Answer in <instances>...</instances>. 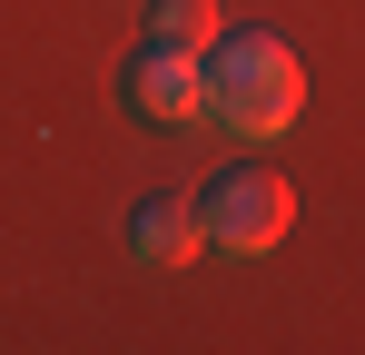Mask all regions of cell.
<instances>
[{
    "label": "cell",
    "instance_id": "1",
    "mask_svg": "<svg viewBox=\"0 0 365 355\" xmlns=\"http://www.w3.org/2000/svg\"><path fill=\"white\" fill-rule=\"evenodd\" d=\"M306 109V59L277 30H217L207 40V118L227 138H277Z\"/></svg>",
    "mask_w": 365,
    "mask_h": 355
},
{
    "label": "cell",
    "instance_id": "2",
    "mask_svg": "<svg viewBox=\"0 0 365 355\" xmlns=\"http://www.w3.org/2000/svg\"><path fill=\"white\" fill-rule=\"evenodd\" d=\"M197 227H207L217 257H267V247H287V227H297V187H287L277 168H257V158H237V168L207 178Z\"/></svg>",
    "mask_w": 365,
    "mask_h": 355
},
{
    "label": "cell",
    "instance_id": "3",
    "mask_svg": "<svg viewBox=\"0 0 365 355\" xmlns=\"http://www.w3.org/2000/svg\"><path fill=\"white\" fill-rule=\"evenodd\" d=\"M119 89L138 118H207V50H187V40H168V30H148L138 50L119 59Z\"/></svg>",
    "mask_w": 365,
    "mask_h": 355
},
{
    "label": "cell",
    "instance_id": "4",
    "mask_svg": "<svg viewBox=\"0 0 365 355\" xmlns=\"http://www.w3.org/2000/svg\"><path fill=\"white\" fill-rule=\"evenodd\" d=\"M128 257H148V267H187V257H207L197 197H138V207H128Z\"/></svg>",
    "mask_w": 365,
    "mask_h": 355
},
{
    "label": "cell",
    "instance_id": "5",
    "mask_svg": "<svg viewBox=\"0 0 365 355\" xmlns=\"http://www.w3.org/2000/svg\"><path fill=\"white\" fill-rule=\"evenodd\" d=\"M158 30H168V40H187V50H207L227 20H217V0H158Z\"/></svg>",
    "mask_w": 365,
    "mask_h": 355
}]
</instances>
